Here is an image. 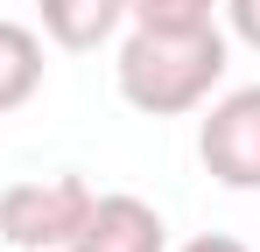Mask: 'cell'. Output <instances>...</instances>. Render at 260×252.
I'll list each match as a JSON object with an SVG mask.
<instances>
[{"mask_svg":"<svg viewBox=\"0 0 260 252\" xmlns=\"http://www.w3.org/2000/svg\"><path fill=\"white\" fill-rule=\"evenodd\" d=\"M197 154L211 168V182L239 189V196H260V84H239L211 98V112L197 126Z\"/></svg>","mask_w":260,"mask_h":252,"instance_id":"3","label":"cell"},{"mask_svg":"<svg viewBox=\"0 0 260 252\" xmlns=\"http://www.w3.org/2000/svg\"><path fill=\"white\" fill-rule=\"evenodd\" d=\"M43 91V35L0 14V112H21Z\"/></svg>","mask_w":260,"mask_h":252,"instance_id":"6","label":"cell"},{"mask_svg":"<svg viewBox=\"0 0 260 252\" xmlns=\"http://www.w3.org/2000/svg\"><path fill=\"white\" fill-rule=\"evenodd\" d=\"M225 28L246 49H260V0H225Z\"/></svg>","mask_w":260,"mask_h":252,"instance_id":"8","label":"cell"},{"mask_svg":"<svg viewBox=\"0 0 260 252\" xmlns=\"http://www.w3.org/2000/svg\"><path fill=\"white\" fill-rule=\"evenodd\" d=\"M225 63H232V42L218 21L204 28H127L120 42V98L148 119H183L197 105H211V91L225 84Z\"/></svg>","mask_w":260,"mask_h":252,"instance_id":"1","label":"cell"},{"mask_svg":"<svg viewBox=\"0 0 260 252\" xmlns=\"http://www.w3.org/2000/svg\"><path fill=\"white\" fill-rule=\"evenodd\" d=\"M71 252H169V224L148 196H91V217Z\"/></svg>","mask_w":260,"mask_h":252,"instance_id":"4","label":"cell"},{"mask_svg":"<svg viewBox=\"0 0 260 252\" xmlns=\"http://www.w3.org/2000/svg\"><path fill=\"white\" fill-rule=\"evenodd\" d=\"M211 7L218 0H127V21L134 28H204L218 21Z\"/></svg>","mask_w":260,"mask_h":252,"instance_id":"7","label":"cell"},{"mask_svg":"<svg viewBox=\"0 0 260 252\" xmlns=\"http://www.w3.org/2000/svg\"><path fill=\"white\" fill-rule=\"evenodd\" d=\"M176 252H253L246 238H232V231H204V238H183Z\"/></svg>","mask_w":260,"mask_h":252,"instance_id":"9","label":"cell"},{"mask_svg":"<svg viewBox=\"0 0 260 252\" xmlns=\"http://www.w3.org/2000/svg\"><path fill=\"white\" fill-rule=\"evenodd\" d=\"M63 252H71V245H63Z\"/></svg>","mask_w":260,"mask_h":252,"instance_id":"10","label":"cell"},{"mask_svg":"<svg viewBox=\"0 0 260 252\" xmlns=\"http://www.w3.org/2000/svg\"><path fill=\"white\" fill-rule=\"evenodd\" d=\"M36 7H43V35L56 49H71V56L113 42L120 21H127V0H36Z\"/></svg>","mask_w":260,"mask_h":252,"instance_id":"5","label":"cell"},{"mask_svg":"<svg viewBox=\"0 0 260 252\" xmlns=\"http://www.w3.org/2000/svg\"><path fill=\"white\" fill-rule=\"evenodd\" d=\"M91 217V182L85 175H28L0 189V238L14 252H63L78 245Z\"/></svg>","mask_w":260,"mask_h":252,"instance_id":"2","label":"cell"}]
</instances>
